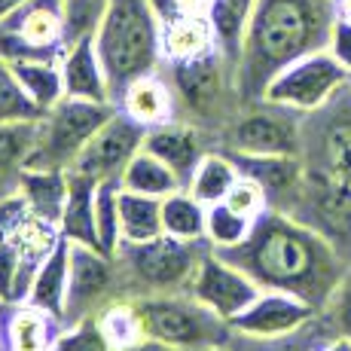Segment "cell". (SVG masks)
<instances>
[{
    "label": "cell",
    "instance_id": "cell-1",
    "mask_svg": "<svg viewBox=\"0 0 351 351\" xmlns=\"http://www.w3.org/2000/svg\"><path fill=\"white\" fill-rule=\"evenodd\" d=\"M220 254L245 269L263 290L293 293L306 300L315 312L333 300L346 275L339 254L327 241V235L272 208L256 217L251 235L239 247Z\"/></svg>",
    "mask_w": 351,
    "mask_h": 351
},
{
    "label": "cell",
    "instance_id": "cell-2",
    "mask_svg": "<svg viewBox=\"0 0 351 351\" xmlns=\"http://www.w3.org/2000/svg\"><path fill=\"white\" fill-rule=\"evenodd\" d=\"M336 19L333 0H254L235 64L241 107L263 101L272 77L296 58L327 49Z\"/></svg>",
    "mask_w": 351,
    "mask_h": 351
},
{
    "label": "cell",
    "instance_id": "cell-3",
    "mask_svg": "<svg viewBox=\"0 0 351 351\" xmlns=\"http://www.w3.org/2000/svg\"><path fill=\"white\" fill-rule=\"evenodd\" d=\"M95 49L117 104L132 80L162 67V22L150 0H110L95 34Z\"/></svg>",
    "mask_w": 351,
    "mask_h": 351
},
{
    "label": "cell",
    "instance_id": "cell-4",
    "mask_svg": "<svg viewBox=\"0 0 351 351\" xmlns=\"http://www.w3.org/2000/svg\"><path fill=\"white\" fill-rule=\"evenodd\" d=\"M168 83L178 95V110H186L190 123L199 128L232 123L241 107L235 64L220 49H211L190 62H171Z\"/></svg>",
    "mask_w": 351,
    "mask_h": 351
},
{
    "label": "cell",
    "instance_id": "cell-5",
    "mask_svg": "<svg viewBox=\"0 0 351 351\" xmlns=\"http://www.w3.org/2000/svg\"><path fill=\"white\" fill-rule=\"evenodd\" d=\"M141 324V336L159 339L168 346L205 351L211 346H223L229 324L205 308L199 300L186 293H144L132 302Z\"/></svg>",
    "mask_w": 351,
    "mask_h": 351
},
{
    "label": "cell",
    "instance_id": "cell-6",
    "mask_svg": "<svg viewBox=\"0 0 351 351\" xmlns=\"http://www.w3.org/2000/svg\"><path fill=\"white\" fill-rule=\"evenodd\" d=\"M117 113V104L83 98H62L52 110H46L37 123V144H34L25 168H46V171H71L83 147L92 141L107 119Z\"/></svg>",
    "mask_w": 351,
    "mask_h": 351
},
{
    "label": "cell",
    "instance_id": "cell-7",
    "mask_svg": "<svg viewBox=\"0 0 351 351\" xmlns=\"http://www.w3.org/2000/svg\"><path fill=\"white\" fill-rule=\"evenodd\" d=\"M208 247V241H180L162 232L150 241H123L113 260L134 285H144L147 293H178V287H190Z\"/></svg>",
    "mask_w": 351,
    "mask_h": 351
},
{
    "label": "cell",
    "instance_id": "cell-8",
    "mask_svg": "<svg viewBox=\"0 0 351 351\" xmlns=\"http://www.w3.org/2000/svg\"><path fill=\"white\" fill-rule=\"evenodd\" d=\"M302 113L256 101L245 104L226 128V147L239 156L296 159L302 153Z\"/></svg>",
    "mask_w": 351,
    "mask_h": 351
},
{
    "label": "cell",
    "instance_id": "cell-9",
    "mask_svg": "<svg viewBox=\"0 0 351 351\" xmlns=\"http://www.w3.org/2000/svg\"><path fill=\"white\" fill-rule=\"evenodd\" d=\"M67 46L62 0H28L0 19L6 62H58Z\"/></svg>",
    "mask_w": 351,
    "mask_h": 351
},
{
    "label": "cell",
    "instance_id": "cell-10",
    "mask_svg": "<svg viewBox=\"0 0 351 351\" xmlns=\"http://www.w3.org/2000/svg\"><path fill=\"white\" fill-rule=\"evenodd\" d=\"M351 83V73L330 56V49L312 52V56L296 58L285 71L272 77V83L263 92V101L287 107L296 113H315L327 104L339 89Z\"/></svg>",
    "mask_w": 351,
    "mask_h": 351
},
{
    "label": "cell",
    "instance_id": "cell-11",
    "mask_svg": "<svg viewBox=\"0 0 351 351\" xmlns=\"http://www.w3.org/2000/svg\"><path fill=\"white\" fill-rule=\"evenodd\" d=\"M186 290H190L205 308H211L217 318H223L226 324H232L256 296L263 293V287L256 285L245 269L229 263L226 256L220 251H214V247H208L205 256L199 260Z\"/></svg>",
    "mask_w": 351,
    "mask_h": 351
},
{
    "label": "cell",
    "instance_id": "cell-12",
    "mask_svg": "<svg viewBox=\"0 0 351 351\" xmlns=\"http://www.w3.org/2000/svg\"><path fill=\"white\" fill-rule=\"evenodd\" d=\"M144 138L147 128L117 107V113L83 147V153L77 156L71 171L92 180H119V174L134 159V153L144 147Z\"/></svg>",
    "mask_w": 351,
    "mask_h": 351
},
{
    "label": "cell",
    "instance_id": "cell-13",
    "mask_svg": "<svg viewBox=\"0 0 351 351\" xmlns=\"http://www.w3.org/2000/svg\"><path fill=\"white\" fill-rule=\"evenodd\" d=\"M117 260L101 254L89 245H71V278H67L64 324H77L86 318H98L95 308L104 306L113 290Z\"/></svg>",
    "mask_w": 351,
    "mask_h": 351
},
{
    "label": "cell",
    "instance_id": "cell-14",
    "mask_svg": "<svg viewBox=\"0 0 351 351\" xmlns=\"http://www.w3.org/2000/svg\"><path fill=\"white\" fill-rule=\"evenodd\" d=\"M312 315L315 308L300 296L285 293V290H263L229 327L241 336H254V339H278V336L306 327Z\"/></svg>",
    "mask_w": 351,
    "mask_h": 351
},
{
    "label": "cell",
    "instance_id": "cell-15",
    "mask_svg": "<svg viewBox=\"0 0 351 351\" xmlns=\"http://www.w3.org/2000/svg\"><path fill=\"white\" fill-rule=\"evenodd\" d=\"M62 327L31 302H0V351H52Z\"/></svg>",
    "mask_w": 351,
    "mask_h": 351
},
{
    "label": "cell",
    "instance_id": "cell-16",
    "mask_svg": "<svg viewBox=\"0 0 351 351\" xmlns=\"http://www.w3.org/2000/svg\"><path fill=\"white\" fill-rule=\"evenodd\" d=\"M144 150L153 153L156 159H162L174 174L180 178V184H190L195 165L205 156V144H202V128L193 123H165L156 128H147V138H144Z\"/></svg>",
    "mask_w": 351,
    "mask_h": 351
},
{
    "label": "cell",
    "instance_id": "cell-17",
    "mask_svg": "<svg viewBox=\"0 0 351 351\" xmlns=\"http://www.w3.org/2000/svg\"><path fill=\"white\" fill-rule=\"evenodd\" d=\"M117 107L144 128H156V125H165V123L178 119V95H174L168 77H162L159 71L132 80V83L119 92Z\"/></svg>",
    "mask_w": 351,
    "mask_h": 351
},
{
    "label": "cell",
    "instance_id": "cell-18",
    "mask_svg": "<svg viewBox=\"0 0 351 351\" xmlns=\"http://www.w3.org/2000/svg\"><path fill=\"white\" fill-rule=\"evenodd\" d=\"M62 77H64V98H83L113 104L110 83H107L104 64L95 49V37L67 43L62 52Z\"/></svg>",
    "mask_w": 351,
    "mask_h": 351
},
{
    "label": "cell",
    "instance_id": "cell-19",
    "mask_svg": "<svg viewBox=\"0 0 351 351\" xmlns=\"http://www.w3.org/2000/svg\"><path fill=\"white\" fill-rule=\"evenodd\" d=\"M95 190H98V180L67 171V199L62 208V217H58V232H62V239H67L71 245L98 247Z\"/></svg>",
    "mask_w": 351,
    "mask_h": 351
},
{
    "label": "cell",
    "instance_id": "cell-20",
    "mask_svg": "<svg viewBox=\"0 0 351 351\" xmlns=\"http://www.w3.org/2000/svg\"><path fill=\"white\" fill-rule=\"evenodd\" d=\"M67 278H71V241L58 239V245L52 247V254L37 266L28 290L31 306L43 308V312L56 315L64 324V300H67Z\"/></svg>",
    "mask_w": 351,
    "mask_h": 351
},
{
    "label": "cell",
    "instance_id": "cell-21",
    "mask_svg": "<svg viewBox=\"0 0 351 351\" xmlns=\"http://www.w3.org/2000/svg\"><path fill=\"white\" fill-rule=\"evenodd\" d=\"M217 49V34L208 16H178L162 25V64L190 62Z\"/></svg>",
    "mask_w": 351,
    "mask_h": 351
},
{
    "label": "cell",
    "instance_id": "cell-22",
    "mask_svg": "<svg viewBox=\"0 0 351 351\" xmlns=\"http://www.w3.org/2000/svg\"><path fill=\"white\" fill-rule=\"evenodd\" d=\"M19 193L28 199L34 217L49 220L58 226L67 199V171H46V168H19Z\"/></svg>",
    "mask_w": 351,
    "mask_h": 351
},
{
    "label": "cell",
    "instance_id": "cell-23",
    "mask_svg": "<svg viewBox=\"0 0 351 351\" xmlns=\"http://www.w3.org/2000/svg\"><path fill=\"white\" fill-rule=\"evenodd\" d=\"M119 186L132 190V193H141V195H153V199H165V195L184 190L178 174L162 159L153 156V153H147L144 147L134 153V159L128 162L125 171L119 174Z\"/></svg>",
    "mask_w": 351,
    "mask_h": 351
},
{
    "label": "cell",
    "instance_id": "cell-24",
    "mask_svg": "<svg viewBox=\"0 0 351 351\" xmlns=\"http://www.w3.org/2000/svg\"><path fill=\"white\" fill-rule=\"evenodd\" d=\"M239 178H241V171H239V165H235V159L229 156V153H211L208 150L199 165H195L186 190H190L202 205H214V202L226 199Z\"/></svg>",
    "mask_w": 351,
    "mask_h": 351
},
{
    "label": "cell",
    "instance_id": "cell-25",
    "mask_svg": "<svg viewBox=\"0 0 351 351\" xmlns=\"http://www.w3.org/2000/svg\"><path fill=\"white\" fill-rule=\"evenodd\" d=\"M208 205H202L190 190H178L162 199V232L180 241H205Z\"/></svg>",
    "mask_w": 351,
    "mask_h": 351
},
{
    "label": "cell",
    "instance_id": "cell-26",
    "mask_svg": "<svg viewBox=\"0 0 351 351\" xmlns=\"http://www.w3.org/2000/svg\"><path fill=\"white\" fill-rule=\"evenodd\" d=\"M119 226L123 241H150L162 235V199L119 190Z\"/></svg>",
    "mask_w": 351,
    "mask_h": 351
},
{
    "label": "cell",
    "instance_id": "cell-27",
    "mask_svg": "<svg viewBox=\"0 0 351 351\" xmlns=\"http://www.w3.org/2000/svg\"><path fill=\"white\" fill-rule=\"evenodd\" d=\"M251 10H254V0H214L211 12H208V19H211V25H214V34H217V49L223 52L232 64H239L241 40H245Z\"/></svg>",
    "mask_w": 351,
    "mask_h": 351
},
{
    "label": "cell",
    "instance_id": "cell-28",
    "mask_svg": "<svg viewBox=\"0 0 351 351\" xmlns=\"http://www.w3.org/2000/svg\"><path fill=\"white\" fill-rule=\"evenodd\" d=\"M19 83L40 110H52L64 98V77H62V58L58 62H12Z\"/></svg>",
    "mask_w": 351,
    "mask_h": 351
},
{
    "label": "cell",
    "instance_id": "cell-29",
    "mask_svg": "<svg viewBox=\"0 0 351 351\" xmlns=\"http://www.w3.org/2000/svg\"><path fill=\"white\" fill-rule=\"evenodd\" d=\"M119 180H98L95 190V229L101 254L117 256L123 245V226H119Z\"/></svg>",
    "mask_w": 351,
    "mask_h": 351
},
{
    "label": "cell",
    "instance_id": "cell-30",
    "mask_svg": "<svg viewBox=\"0 0 351 351\" xmlns=\"http://www.w3.org/2000/svg\"><path fill=\"white\" fill-rule=\"evenodd\" d=\"M256 220L245 217V214L232 211L226 202H214L208 205V220H205V241L214 251H229V247H239L241 241L251 235Z\"/></svg>",
    "mask_w": 351,
    "mask_h": 351
},
{
    "label": "cell",
    "instance_id": "cell-31",
    "mask_svg": "<svg viewBox=\"0 0 351 351\" xmlns=\"http://www.w3.org/2000/svg\"><path fill=\"white\" fill-rule=\"evenodd\" d=\"M40 117L43 110L34 104L25 86L19 83L12 62L0 56V123H37Z\"/></svg>",
    "mask_w": 351,
    "mask_h": 351
},
{
    "label": "cell",
    "instance_id": "cell-32",
    "mask_svg": "<svg viewBox=\"0 0 351 351\" xmlns=\"http://www.w3.org/2000/svg\"><path fill=\"white\" fill-rule=\"evenodd\" d=\"M37 123H0V174L10 168H25L37 144Z\"/></svg>",
    "mask_w": 351,
    "mask_h": 351
},
{
    "label": "cell",
    "instance_id": "cell-33",
    "mask_svg": "<svg viewBox=\"0 0 351 351\" xmlns=\"http://www.w3.org/2000/svg\"><path fill=\"white\" fill-rule=\"evenodd\" d=\"M107 6H110V0H62L67 43L95 37L101 19H104V12H107Z\"/></svg>",
    "mask_w": 351,
    "mask_h": 351
},
{
    "label": "cell",
    "instance_id": "cell-34",
    "mask_svg": "<svg viewBox=\"0 0 351 351\" xmlns=\"http://www.w3.org/2000/svg\"><path fill=\"white\" fill-rule=\"evenodd\" d=\"M31 290V278L25 272L22 254L16 241L0 245V302H25Z\"/></svg>",
    "mask_w": 351,
    "mask_h": 351
},
{
    "label": "cell",
    "instance_id": "cell-35",
    "mask_svg": "<svg viewBox=\"0 0 351 351\" xmlns=\"http://www.w3.org/2000/svg\"><path fill=\"white\" fill-rule=\"evenodd\" d=\"M98 324L117 351H125L128 346H134V342L141 339V324H138V315H134L132 302H119V306L113 302V306H107L104 312L98 315Z\"/></svg>",
    "mask_w": 351,
    "mask_h": 351
},
{
    "label": "cell",
    "instance_id": "cell-36",
    "mask_svg": "<svg viewBox=\"0 0 351 351\" xmlns=\"http://www.w3.org/2000/svg\"><path fill=\"white\" fill-rule=\"evenodd\" d=\"M52 351H117V348L110 346L98 318H86L77 324H64Z\"/></svg>",
    "mask_w": 351,
    "mask_h": 351
},
{
    "label": "cell",
    "instance_id": "cell-37",
    "mask_svg": "<svg viewBox=\"0 0 351 351\" xmlns=\"http://www.w3.org/2000/svg\"><path fill=\"white\" fill-rule=\"evenodd\" d=\"M223 202L232 208V211H239V214H245V217L256 220V217H263V214L269 211V202H272V199H269V193L263 190V186L256 184L254 178L241 174Z\"/></svg>",
    "mask_w": 351,
    "mask_h": 351
},
{
    "label": "cell",
    "instance_id": "cell-38",
    "mask_svg": "<svg viewBox=\"0 0 351 351\" xmlns=\"http://www.w3.org/2000/svg\"><path fill=\"white\" fill-rule=\"evenodd\" d=\"M28 217H31L28 199H25L19 190L0 195V245L16 239V232L25 226V220Z\"/></svg>",
    "mask_w": 351,
    "mask_h": 351
},
{
    "label": "cell",
    "instance_id": "cell-39",
    "mask_svg": "<svg viewBox=\"0 0 351 351\" xmlns=\"http://www.w3.org/2000/svg\"><path fill=\"white\" fill-rule=\"evenodd\" d=\"M156 10L159 22H171L178 16H208L214 6V0H150Z\"/></svg>",
    "mask_w": 351,
    "mask_h": 351
},
{
    "label": "cell",
    "instance_id": "cell-40",
    "mask_svg": "<svg viewBox=\"0 0 351 351\" xmlns=\"http://www.w3.org/2000/svg\"><path fill=\"white\" fill-rule=\"evenodd\" d=\"M327 49H330V56L351 73V22L348 19H336Z\"/></svg>",
    "mask_w": 351,
    "mask_h": 351
},
{
    "label": "cell",
    "instance_id": "cell-41",
    "mask_svg": "<svg viewBox=\"0 0 351 351\" xmlns=\"http://www.w3.org/2000/svg\"><path fill=\"white\" fill-rule=\"evenodd\" d=\"M125 351H193V348H180V346H168V342H159V339H147L141 336L134 346H128Z\"/></svg>",
    "mask_w": 351,
    "mask_h": 351
},
{
    "label": "cell",
    "instance_id": "cell-42",
    "mask_svg": "<svg viewBox=\"0 0 351 351\" xmlns=\"http://www.w3.org/2000/svg\"><path fill=\"white\" fill-rule=\"evenodd\" d=\"M333 3H336V16L351 22V0H333Z\"/></svg>",
    "mask_w": 351,
    "mask_h": 351
},
{
    "label": "cell",
    "instance_id": "cell-43",
    "mask_svg": "<svg viewBox=\"0 0 351 351\" xmlns=\"http://www.w3.org/2000/svg\"><path fill=\"white\" fill-rule=\"evenodd\" d=\"M22 3H28V0H0V19H3L10 10H16V6H22Z\"/></svg>",
    "mask_w": 351,
    "mask_h": 351
},
{
    "label": "cell",
    "instance_id": "cell-44",
    "mask_svg": "<svg viewBox=\"0 0 351 351\" xmlns=\"http://www.w3.org/2000/svg\"><path fill=\"white\" fill-rule=\"evenodd\" d=\"M330 351H351V339H339Z\"/></svg>",
    "mask_w": 351,
    "mask_h": 351
},
{
    "label": "cell",
    "instance_id": "cell-45",
    "mask_svg": "<svg viewBox=\"0 0 351 351\" xmlns=\"http://www.w3.org/2000/svg\"><path fill=\"white\" fill-rule=\"evenodd\" d=\"M205 351H226L223 346H211V348H205Z\"/></svg>",
    "mask_w": 351,
    "mask_h": 351
},
{
    "label": "cell",
    "instance_id": "cell-46",
    "mask_svg": "<svg viewBox=\"0 0 351 351\" xmlns=\"http://www.w3.org/2000/svg\"><path fill=\"white\" fill-rule=\"evenodd\" d=\"M0 195H3V193H0Z\"/></svg>",
    "mask_w": 351,
    "mask_h": 351
},
{
    "label": "cell",
    "instance_id": "cell-47",
    "mask_svg": "<svg viewBox=\"0 0 351 351\" xmlns=\"http://www.w3.org/2000/svg\"><path fill=\"white\" fill-rule=\"evenodd\" d=\"M348 86H351V83H348Z\"/></svg>",
    "mask_w": 351,
    "mask_h": 351
}]
</instances>
